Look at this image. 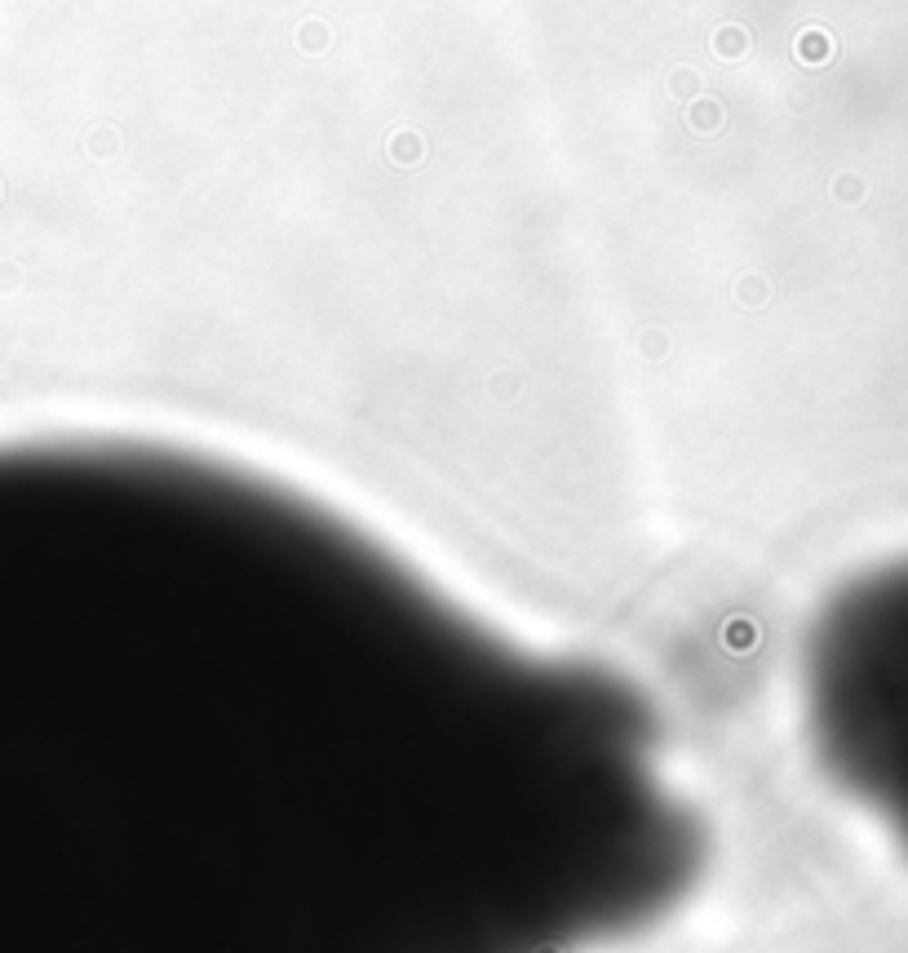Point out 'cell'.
Returning a JSON list of instances; mask_svg holds the SVG:
<instances>
[{
    "instance_id": "1",
    "label": "cell",
    "mask_w": 908,
    "mask_h": 953,
    "mask_svg": "<svg viewBox=\"0 0 908 953\" xmlns=\"http://www.w3.org/2000/svg\"><path fill=\"white\" fill-rule=\"evenodd\" d=\"M514 798L488 634L373 532L178 448L0 444V931L412 905Z\"/></svg>"
}]
</instances>
